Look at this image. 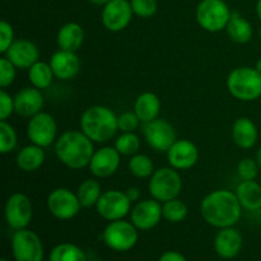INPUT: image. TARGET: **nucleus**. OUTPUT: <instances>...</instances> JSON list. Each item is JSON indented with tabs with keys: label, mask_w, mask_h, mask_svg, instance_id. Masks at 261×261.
I'll list each match as a JSON object with an SVG mask.
<instances>
[{
	"label": "nucleus",
	"mask_w": 261,
	"mask_h": 261,
	"mask_svg": "<svg viewBox=\"0 0 261 261\" xmlns=\"http://www.w3.org/2000/svg\"><path fill=\"white\" fill-rule=\"evenodd\" d=\"M56 41H58V46L60 47V50L74 51V53H76L81 48V46L83 45V28L78 23H66V24H64L59 30Z\"/></svg>",
	"instance_id": "5701e85b"
},
{
	"label": "nucleus",
	"mask_w": 261,
	"mask_h": 261,
	"mask_svg": "<svg viewBox=\"0 0 261 261\" xmlns=\"http://www.w3.org/2000/svg\"><path fill=\"white\" fill-rule=\"evenodd\" d=\"M50 65L56 78L61 81H69L79 73L81 60L74 51L59 50L51 56Z\"/></svg>",
	"instance_id": "6ab92c4d"
},
{
	"label": "nucleus",
	"mask_w": 261,
	"mask_h": 261,
	"mask_svg": "<svg viewBox=\"0 0 261 261\" xmlns=\"http://www.w3.org/2000/svg\"><path fill=\"white\" fill-rule=\"evenodd\" d=\"M129 171L135 177H150L154 172V165L148 155L134 154L129 161Z\"/></svg>",
	"instance_id": "7c9ffc66"
},
{
	"label": "nucleus",
	"mask_w": 261,
	"mask_h": 261,
	"mask_svg": "<svg viewBox=\"0 0 261 261\" xmlns=\"http://www.w3.org/2000/svg\"><path fill=\"white\" fill-rule=\"evenodd\" d=\"M231 10L224 0H201L196 8V20L208 32H221L231 19Z\"/></svg>",
	"instance_id": "39448f33"
},
{
	"label": "nucleus",
	"mask_w": 261,
	"mask_h": 261,
	"mask_svg": "<svg viewBox=\"0 0 261 261\" xmlns=\"http://www.w3.org/2000/svg\"><path fill=\"white\" fill-rule=\"evenodd\" d=\"M126 195L132 203H135V201H138L140 199V190L138 188H130L127 189Z\"/></svg>",
	"instance_id": "79ce46f5"
},
{
	"label": "nucleus",
	"mask_w": 261,
	"mask_h": 261,
	"mask_svg": "<svg viewBox=\"0 0 261 261\" xmlns=\"http://www.w3.org/2000/svg\"><path fill=\"white\" fill-rule=\"evenodd\" d=\"M15 261H42L43 247L40 237L30 229H18L12 239Z\"/></svg>",
	"instance_id": "6e6552de"
},
{
	"label": "nucleus",
	"mask_w": 261,
	"mask_h": 261,
	"mask_svg": "<svg viewBox=\"0 0 261 261\" xmlns=\"http://www.w3.org/2000/svg\"><path fill=\"white\" fill-rule=\"evenodd\" d=\"M242 206L236 193L229 190H216L203 199L200 213L204 221L217 228L232 227L241 217Z\"/></svg>",
	"instance_id": "f257e3e1"
},
{
	"label": "nucleus",
	"mask_w": 261,
	"mask_h": 261,
	"mask_svg": "<svg viewBox=\"0 0 261 261\" xmlns=\"http://www.w3.org/2000/svg\"><path fill=\"white\" fill-rule=\"evenodd\" d=\"M47 208L55 218L68 221L79 213L82 205L76 194L69 189L60 188L51 191L47 196Z\"/></svg>",
	"instance_id": "9b49d317"
},
{
	"label": "nucleus",
	"mask_w": 261,
	"mask_h": 261,
	"mask_svg": "<svg viewBox=\"0 0 261 261\" xmlns=\"http://www.w3.org/2000/svg\"><path fill=\"white\" fill-rule=\"evenodd\" d=\"M96 208L99 216L106 221H119L127 216L132 209V201L127 198L126 193L109 190L102 193Z\"/></svg>",
	"instance_id": "f8f14e48"
},
{
	"label": "nucleus",
	"mask_w": 261,
	"mask_h": 261,
	"mask_svg": "<svg viewBox=\"0 0 261 261\" xmlns=\"http://www.w3.org/2000/svg\"><path fill=\"white\" fill-rule=\"evenodd\" d=\"M115 148L122 155H134L140 148V139L135 133H122L115 142Z\"/></svg>",
	"instance_id": "473e14b6"
},
{
	"label": "nucleus",
	"mask_w": 261,
	"mask_h": 261,
	"mask_svg": "<svg viewBox=\"0 0 261 261\" xmlns=\"http://www.w3.org/2000/svg\"><path fill=\"white\" fill-rule=\"evenodd\" d=\"M82 132L94 143H106L119 130L117 116L106 106H92L81 117Z\"/></svg>",
	"instance_id": "7ed1b4c3"
},
{
	"label": "nucleus",
	"mask_w": 261,
	"mask_h": 261,
	"mask_svg": "<svg viewBox=\"0 0 261 261\" xmlns=\"http://www.w3.org/2000/svg\"><path fill=\"white\" fill-rule=\"evenodd\" d=\"M132 222L112 221L103 231V241L115 251H129L137 245L138 231Z\"/></svg>",
	"instance_id": "0eeeda50"
},
{
	"label": "nucleus",
	"mask_w": 261,
	"mask_h": 261,
	"mask_svg": "<svg viewBox=\"0 0 261 261\" xmlns=\"http://www.w3.org/2000/svg\"><path fill=\"white\" fill-rule=\"evenodd\" d=\"M236 195L244 209L255 212L261 209V185L256 181H242L237 186Z\"/></svg>",
	"instance_id": "393cba45"
},
{
	"label": "nucleus",
	"mask_w": 261,
	"mask_h": 261,
	"mask_svg": "<svg viewBox=\"0 0 261 261\" xmlns=\"http://www.w3.org/2000/svg\"><path fill=\"white\" fill-rule=\"evenodd\" d=\"M255 69L261 73V59H259V60L256 61V64H255Z\"/></svg>",
	"instance_id": "49530a36"
},
{
	"label": "nucleus",
	"mask_w": 261,
	"mask_h": 261,
	"mask_svg": "<svg viewBox=\"0 0 261 261\" xmlns=\"http://www.w3.org/2000/svg\"><path fill=\"white\" fill-rule=\"evenodd\" d=\"M145 142L157 152H167L176 142V132L172 125L163 119L144 122L142 127Z\"/></svg>",
	"instance_id": "1a4fd4ad"
},
{
	"label": "nucleus",
	"mask_w": 261,
	"mask_h": 261,
	"mask_svg": "<svg viewBox=\"0 0 261 261\" xmlns=\"http://www.w3.org/2000/svg\"><path fill=\"white\" fill-rule=\"evenodd\" d=\"M17 166L24 172H33L38 170L45 162V150L42 147L36 144H30L23 147L18 152L15 158Z\"/></svg>",
	"instance_id": "a878e982"
},
{
	"label": "nucleus",
	"mask_w": 261,
	"mask_h": 261,
	"mask_svg": "<svg viewBox=\"0 0 261 261\" xmlns=\"http://www.w3.org/2000/svg\"><path fill=\"white\" fill-rule=\"evenodd\" d=\"M158 261H186L185 256L177 251H167L161 255Z\"/></svg>",
	"instance_id": "a19ab883"
},
{
	"label": "nucleus",
	"mask_w": 261,
	"mask_h": 261,
	"mask_svg": "<svg viewBox=\"0 0 261 261\" xmlns=\"http://www.w3.org/2000/svg\"><path fill=\"white\" fill-rule=\"evenodd\" d=\"M160 111L161 101L157 94L152 93V92H144L135 99L134 112L138 115L143 124L157 119Z\"/></svg>",
	"instance_id": "b1692460"
},
{
	"label": "nucleus",
	"mask_w": 261,
	"mask_h": 261,
	"mask_svg": "<svg viewBox=\"0 0 261 261\" xmlns=\"http://www.w3.org/2000/svg\"><path fill=\"white\" fill-rule=\"evenodd\" d=\"M43 96L36 87H27L14 96V112L24 117H32L41 112Z\"/></svg>",
	"instance_id": "aec40b11"
},
{
	"label": "nucleus",
	"mask_w": 261,
	"mask_h": 261,
	"mask_svg": "<svg viewBox=\"0 0 261 261\" xmlns=\"http://www.w3.org/2000/svg\"><path fill=\"white\" fill-rule=\"evenodd\" d=\"M132 4L127 0H111L103 5L102 10V23L105 28L111 32H120L129 25L132 20Z\"/></svg>",
	"instance_id": "4468645a"
},
{
	"label": "nucleus",
	"mask_w": 261,
	"mask_h": 261,
	"mask_svg": "<svg viewBox=\"0 0 261 261\" xmlns=\"http://www.w3.org/2000/svg\"><path fill=\"white\" fill-rule=\"evenodd\" d=\"M14 42V32L10 23L2 20L0 22V53L5 54L10 45Z\"/></svg>",
	"instance_id": "58836bf2"
},
{
	"label": "nucleus",
	"mask_w": 261,
	"mask_h": 261,
	"mask_svg": "<svg viewBox=\"0 0 261 261\" xmlns=\"http://www.w3.org/2000/svg\"><path fill=\"white\" fill-rule=\"evenodd\" d=\"M227 88L240 101H255L261 96V73L250 66L233 69L227 78Z\"/></svg>",
	"instance_id": "20e7f679"
},
{
	"label": "nucleus",
	"mask_w": 261,
	"mask_h": 261,
	"mask_svg": "<svg viewBox=\"0 0 261 261\" xmlns=\"http://www.w3.org/2000/svg\"><path fill=\"white\" fill-rule=\"evenodd\" d=\"M17 147V133L7 121H0V153L7 154Z\"/></svg>",
	"instance_id": "72a5a7b5"
},
{
	"label": "nucleus",
	"mask_w": 261,
	"mask_h": 261,
	"mask_svg": "<svg viewBox=\"0 0 261 261\" xmlns=\"http://www.w3.org/2000/svg\"><path fill=\"white\" fill-rule=\"evenodd\" d=\"M163 217L162 205L155 199H148L137 203L132 211V223L142 231L154 228Z\"/></svg>",
	"instance_id": "2eb2a0df"
},
{
	"label": "nucleus",
	"mask_w": 261,
	"mask_h": 261,
	"mask_svg": "<svg viewBox=\"0 0 261 261\" xmlns=\"http://www.w3.org/2000/svg\"><path fill=\"white\" fill-rule=\"evenodd\" d=\"M33 216L32 201L25 194L15 193L5 203V221L13 229H23L31 223Z\"/></svg>",
	"instance_id": "9d476101"
},
{
	"label": "nucleus",
	"mask_w": 261,
	"mask_h": 261,
	"mask_svg": "<svg viewBox=\"0 0 261 261\" xmlns=\"http://www.w3.org/2000/svg\"><path fill=\"white\" fill-rule=\"evenodd\" d=\"M94 152L93 142L83 132H65L55 143L56 157L63 165L73 170H81L89 166Z\"/></svg>",
	"instance_id": "f03ea898"
},
{
	"label": "nucleus",
	"mask_w": 261,
	"mask_h": 261,
	"mask_svg": "<svg viewBox=\"0 0 261 261\" xmlns=\"http://www.w3.org/2000/svg\"><path fill=\"white\" fill-rule=\"evenodd\" d=\"M256 13H257V17H259V19L261 20V0H259L256 4Z\"/></svg>",
	"instance_id": "a18cd8bd"
},
{
	"label": "nucleus",
	"mask_w": 261,
	"mask_h": 261,
	"mask_svg": "<svg viewBox=\"0 0 261 261\" xmlns=\"http://www.w3.org/2000/svg\"><path fill=\"white\" fill-rule=\"evenodd\" d=\"M92 261H102V260H92Z\"/></svg>",
	"instance_id": "09e8293b"
},
{
	"label": "nucleus",
	"mask_w": 261,
	"mask_h": 261,
	"mask_svg": "<svg viewBox=\"0 0 261 261\" xmlns=\"http://www.w3.org/2000/svg\"><path fill=\"white\" fill-rule=\"evenodd\" d=\"M120 153L116 148L103 147L96 150L89 162V170L96 177L103 178L114 175L120 166Z\"/></svg>",
	"instance_id": "a211bd4d"
},
{
	"label": "nucleus",
	"mask_w": 261,
	"mask_h": 261,
	"mask_svg": "<svg viewBox=\"0 0 261 261\" xmlns=\"http://www.w3.org/2000/svg\"><path fill=\"white\" fill-rule=\"evenodd\" d=\"M91 3H93V4L96 5H106L107 3H110L111 0H89Z\"/></svg>",
	"instance_id": "c03bdc74"
},
{
	"label": "nucleus",
	"mask_w": 261,
	"mask_h": 261,
	"mask_svg": "<svg viewBox=\"0 0 261 261\" xmlns=\"http://www.w3.org/2000/svg\"><path fill=\"white\" fill-rule=\"evenodd\" d=\"M50 261H87L86 254L73 244H60L54 247Z\"/></svg>",
	"instance_id": "c756f323"
},
{
	"label": "nucleus",
	"mask_w": 261,
	"mask_h": 261,
	"mask_svg": "<svg viewBox=\"0 0 261 261\" xmlns=\"http://www.w3.org/2000/svg\"><path fill=\"white\" fill-rule=\"evenodd\" d=\"M226 30L229 38L236 43H247L254 35L251 23L241 17L239 13H232Z\"/></svg>",
	"instance_id": "bb28decb"
},
{
	"label": "nucleus",
	"mask_w": 261,
	"mask_h": 261,
	"mask_svg": "<svg viewBox=\"0 0 261 261\" xmlns=\"http://www.w3.org/2000/svg\"><path fill=\"white\" fill-rule=\"evenodd\" d=\"M260 37H261V30H260Z\"/></svg>",
	"instance_id": "8fccbe9b"
},
{
	"label": "nucleus",
	"mask_w": 261,
	"mask_h": 261,
	"mask_svg": "<svg viewBox=\"0 0 261 261\" xmlns=\"http://www.w3.org/2000/svg\"><path fill=\"white\" fill-rule=\"evenodd\" d=\"M17 75V68L7 58L0 59V87L3 89L12 86Z\"/></svg>",
	"instance_id": "c9c22d12"
},
{
	"label": "nucleus",
	"mask_w": 261,
	"mask_h": 261,
	"mask_svg": "<svg viewBox=\"0 0 261 261\" xmlns=\"http://www.w3.org/2000/svg\"><path fill=\"white\" fill-rule=\"evenodd\" d=\"M54 71L51 69L50 63L40 61L33 64L28 69V78H30L32 87H36L38 89H46L51 86L54 81Z\"/></svg>",
	"instance_id": "cd10ccee"
},
{
	"label": "nucleus",
	"mask_w": 261,
	"mask_h": 261,
	"mask_svg": "<svg viewBox=\"0 0 261 261\" xmlns=\"http://www.w3.org/2000/svg\"><path fill=\"white\" fill-rule=\"evenodd\" d=\"M162 212L163 218L168 222H172V223L182 222L188 217V206L184 201L178 200L177 198L165 201V204L162 205Z\"/></svg>",
	"instance_id": "2f4dec72"
},
{
	"label": "nucleus",
	"mask_w": 261,
	"mask_h": 261,
	"mask_svg": "<svg viewBox=\"0 0 261 261\" xmlns=\"http://www.w3.org/2000/svg\"><path fill=\"white\" fill-rule=\"evenodd\" d=\"M237 172L242 181L255 180L257 172H259V166H257L256 161L252 158H244L240 161L239 166H237Z\"/></svg>",
	"instance_id": "e433bc0d"
},
{
	"label": "nucleus",
	"mask_w": 261,
	"mask_h": 261,
	"mask_svg": "<svg viewBox=\"0 0 261 261\" xmlns=\"http://www.w3.org/2000/svg\"><path fill=\"white\" fill-rule=\"evenodd\" d=\"M101 195V185L96 180H92V178L83 181L78 186V191H76V196H78L81 205L83 208H91V206L97 205Z\"/></svg>",
	"instance_id": "c85d7f7f"
},
{
	"label": "nucleus",
	"mask_w": 261,
	"mask_h": 261,
	"mask_svg": "<svg viewBox=\"0 0 261 261\" xmlns=\"http://www.w3.org/2000/svg\"><path fill=\"white\" fill-rule=\"evenodd\" d=\"M5 58L12 61L18 69H30L40 59L38 47L31 41L20 38L15 40L5 53Z\"/></svg>",
	"instance_id": "f3484780"
},
{
	"label": "nucleus",
	"mask_w": 261,
	"mask_h": 261,
	"mask_svg": "<svg viewBox=\"0 0 261 261\" xmlns=\"http://www.w3.org/2000/svg\"><path fill=\"white\" fill-rule=\"evenodd\" d=\"M148 189L153 199L158 201H168L180 195L182 190V180L176 168L163 167L153 172Z\"/></svg>",
	"instance_id": "423d86ee"
},
{
	"label": "nucleus",
	"mask_w": 261,
	"mask_h": 261,
	"mask_svg": "<svg viewBox=\"0 0 261 261\" xmlns=\"http://www.w3.org/2000/svg\"><path fill=\"white\" fill-rule=\"evenodd\" d=\"M167 160L171 167L176 170H189L198 162V147L188 139L176 140L167 150Z\"/></svg>",
	"instance_id": "dca6fc26"
},
{
	"label": "nucleus",
	"mask_w": 261,
	"mask_h": 261,
	"mask_svg": "<svg viewBox=\"0 0 261 261\" xmlns=\"http://www.w3.org/2000/svg\"><path fill=\"white\" fill-rule=\"evenodd\" d=\"M134 14L142 18H149L157 13L158 5L155 0H130Z\"/></svg>",
	"instance_id": "f704fd0d"
},
{
	"label": "nucleus",
	"mask_w": 261,
	"mask_h": 261,
	"mask_svg": "<svg viewBox=\"0 0 261 261\" xmlns=\"http://www.w3.org/2000/svg\"><path fill=\"white\" fill-rule=\"evenodd\" d=\"M13 112H14V97L2 89L0 91V121H7V119Z\"/></svg>",
	"instance_id": "ea45409f"
},
{
	"label": "nucleus",
	"mask_w": 261,
	"mask_h": 261,
	"mask_svg": "<svg viewBox=\"0 0 261 261\" xmlns=\"http://www.w3.org/2000/svg\"><path fill=\"white\" fill-rule=\"evenodd\" d=\"M255 161H256L257 166H259V168L261 170V147L257 149L256 152V157H255Z\"/></svg>",
	"instance_id": "37998d69"
},
{
	"label": "nucleus",
	"mask_w": 261,
	"mask_h": 261,
	"mask_svg": "<svg viewBox=\"0 0 261 261\" xmlns=\"http://www.w3.org/2000/svg\"><path fill=\"white\" fill-rule=\"evenodd\" d=\"M58 125L55 119L47 112H38L31 117L27 125V137L32 144L46 148L55 140Z\"/></svg>",
	"instance_id": "ddd939ff"
},
{
	"label": "nucleus",
	"mask_w": 261,
	"mask_h": 261,
	"mask_svg": "<svg viewBox=\"0 0 261 261\" xmlns=\"http://www.w3.org/2000/svg\"><path fill=\"white\" fill-rule=\"evenodd\" d=\"M140 124V119L135 112L127 111L117 116V125L119 130L122 133H134V130L138 129Z\"/></svg>",
	"instance_id": "4c0bfd02"
},
{
	"label": "nucleus",
	"mask_w": 261,
	"mask_h": 261,
	"mask_svg": "<svg viewBox=\"0 0 261 261\" xmlns=\"http://www.w3.org/2000/svg\"><path fill=\"white\" fill-rule=\"evenodd\" d=\"M232 139L242 149L252 148L257 142V127L249 117H240L232 126Z\"/></svg>",
	"instance_id": "4be33fe9"
},
{
	"label": "nucleus",
	"mask_w": 261,
	"mask_h": 261,
	"mask_svg": "<svg viewBox=\"0 0 261 261\" xmlns=\"http://www.w3.org/2000/svg\"><path fill=\"white\" fill-rule=\"evenodd\" d=\"M0 261H9V260H8V259H5V257H3V259L0 260Z\"/></svg>",
	"instance_id": "de8ad7c7"
},
{
	"label": "nucleus",
	"mask_w": 261,
	"mask_h": 261,
	"mask_svg": "<svg viewBox=\"0 0 261 261\" xmlns=\"http://www.w3.org/2000/svg\"><path fill=\"white\" fill-rule=\"evenodd\" d=\"M241 233L232 227L221 228L214 239V249L216 252L223 259H233L240 254L242 249Z\"/></svg>",
	"instance_id": "412c9836"
}]
</instances>
